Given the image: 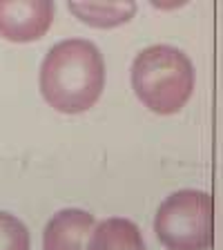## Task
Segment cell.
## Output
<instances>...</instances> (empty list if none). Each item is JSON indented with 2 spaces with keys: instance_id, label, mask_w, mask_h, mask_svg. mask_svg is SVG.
I'll list each match as a JSON object with an SVG mask.
<instances>
[{
  "instance_id": "obj_2",
  "label": "cell",
  "mask_w": 223,
  "mask_h": 250,
  "mask_svg": "<svg viewBox=\"0 0 223 250\" xmlns=\"http://www.w3.org/2000/svg\"><path fill=\"white\" fill-rule=\"evenodd\" d=\"M132 89L150 112L170 116L185 107L197 85V69L174 45H150L132 61Z\"/></svg>"
},
{
  "instance_id": "obj_5",
  "label": "cell",
  "mask_w": 223,
  "mask_h": 250,
  "mask_svg": "<svg viewBox=\"0 0 223 250\" xmlns=\"http://www.w3.org/2000/svg\"><path fill=\"white\" fill-rule=\"evenodd\" d=\"M94 226H96L94 214L87 210H58L45 226L42 250H87V241Z\"/></svg>"
},
{
  "instance_id": "obj_6",
  "label": "cell",
  "mask_w": 223,
  "mask_h": 250,
  "mask_svg": "<svg viewBox=\"0 0 223 250\" xmlns=\"http://www.w3.org/2000/svg\"><path fill=\"white\" fill-rule=\"evenodd\" d=\"M87 250H147L141 228L125 217H109L92 230Z\"/></svg>"
},
{
  "instance_id": "obj_3",
  "label": "cell",
  "mask_w": 223,
  "mask_h": 250,
  "mask_svg": "<svg viewBox=\"0 0 223 250\" xmlns=\"http://www.w3.org/2000/svg\"><path fill=\"white\" fill-rule=\"evenodd\" d=\"M154 232L167 250H210L214 203L203 190H177L156 210Z\"/></svg>"
},
{
  "instance_id": "obj_8",
  "label": "cell",
  "mask_w": 223,
  "mask_h": 250,
  "mask_svg": "<svg viewBox=\"0 0 223 250\" xmlns=\"http://www.w3.org/2000/svg\"><path fill=\"white\" fill-rule=\"evenodd\" d=\"M31 237L27 226L11 212L0 210V250H29Z\"/></svg>"
},
{
  "instance_id": "obj_1",
  "label": "cell",
  "mask_w": 223,
  "mask_h": 250,
  "mask_svg": "<svg viewBox=\"0 0 223 250\" xmlns=\"http://www.w3.org/2000/svg\"><path fill=\"white\" fill-rule=\"evenodd\" d=\"M42 99L61 114H83L105 89V61L92 41L67 38L47 52L38 74Z\"/></svg>"
},
{
  "instance_id": "obj_4",
  "label": "cell",
  "mask_w": 223,
  "mask_h": 250,
  "mask_svg": "<svg viewBox=\"0 0 223 250\" xmlns=\"http://www.w3.org/2000/svg\"><path fill=\"white\" fill-rule=\"evenodd\" d=\"M52 0H0V38L9 42L41 41L54 22Z\"/></svg>"
},
{
  "instance_id": "obj_7",
  "label": "cell",
  "mask_w": 223,
  "mask_h": 250,
  "mask_svg": "<svg viewBox=\"0 0 223 250\" xmlns=\"http://www.w3.org/2000/svg\"><path fill=\"white\" fill-rule=\"evenodd\" d=\"M67 9L81 22L99 29H112L134 18L136 2H67Z\"/></svg>"
}]
</instances>
